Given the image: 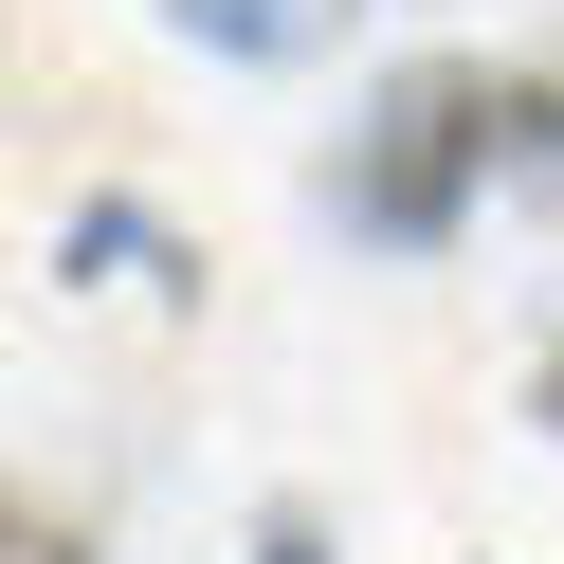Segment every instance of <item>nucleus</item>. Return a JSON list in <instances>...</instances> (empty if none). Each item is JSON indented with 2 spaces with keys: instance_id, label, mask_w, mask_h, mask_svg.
<instances>
[{
  "instance_id": "f257e3e1",
  "label": "nucleus",
  "mask_w": 564,
  "mask_h": 564,
  "mask_svg": "<svg viewBox=\"0 0 564 564\" xmlns=\"http://www.w3.org/2000/svg\"><path fill=\"white\" fill-rule=\"evenodd\" d=\"M510 183V74H474V55H419V74L365 91V128H346V219L365 237H455V200Z\"/></svg>"
},
{
  "instance_id": "f03ea898",
  "label": "nucleus",
  "mask_w": 564,
  "mask_h": 564,
  "mask_svg": "<svg viewBox=\"0 0 564 564\" xmlns=\"http://www.w3.org/2000/svg\"><path fill=\"white\" fill-rule=\"evenodd\" d=\"M510 183H564V91H510Z\"/></svg>"
},
{
  "instance_id": "7ed1b4c3",
  "label": "nucleus",
  "mask_w": 564,
  "mask_h": 564,
  "mask_svg": "<svg viewBox=\"0 0 564 564\" xmlns=\"http://www.w3.org/2000/svg\"><path fill=\"white\" fill-rule=\"evenodd\" d=\"M183 19H219L237 55H273V37H292V19H273V0H183Z\"/></svg>"
},
{
  "instance_id": "20e7f679",
  "label": "nucleus",
  "mask_w": 564,
  "mask_h": 564,
  "mask_svg": "<svg viewBox=\"0 0 564 564\" xmlns=\"http://www.w3.org/2000/svg\"><path fill=\"white\" fill-rule=\"evenodd\" d=\"M256 564H328V528H310V510H273V528H256Z\"/></svg>"
},
{
  "instance_id": "39448f33",
  "label": "nucleus",
  "mask_w": 564,
  "mask_h": 564,
  "mask_svg": "<svg viewBox=\"0 0 564 564\" xmlns=\"http://www.w3.org/2000/svg\"><path fill=\"white\" fill-rule=\"evenodd\" d=\"M528 419H546V437H564V346H546V365H528Z\"/></svg>"
}]
</instances>
